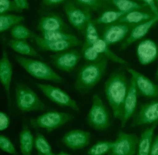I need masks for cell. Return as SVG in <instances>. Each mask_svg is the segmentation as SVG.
Wrapping results in <instances>:
<instances>
[{
  "label": "cell",
  "instance_id": "obj_3",
  "mask_svg": "<svg viewBox=\"0 0 158 155\" xmlns=\"http://www.w3.org/2000/svg\"><path fill=\"white\" fill-rule=\"evenodd\" d=\"M17 62L29 74L39 79L61 83L62 78L48 65L42 61L17 56Z\"/></svg>",
  "mask_w": 158,
  "mask_h": 155
},
{
  "label": "cell",
  "instance_id": "obj_8",
  "mask_svg": "<svg viewBox=\"0 0 158 155\" xmlns=\"http://www.w3.org/2000/svg\"><path fill=\"white\" fill-rule=\"evenodd\" d=\"M37 86L49 99L62 106L69 107L78 111L79 107L76 102L60 88L50 84L37 83Z\"/></svg>",
  "mask_w": 158,
  "mask_h": 155
},
{
  "label": "cell",
  "instance_id": "obj_5",
  "mask_svg": "<svg viewBox=\"0 0 158 155\" xmlns=\"http://www.w3.org/2000/svg\"><path fill=\"white\" fill-rule=\"evenodd\" d=\"M16 101L18 107L24 111L43 110L45 104L30 88L21 84L16 88Z\"/></svg>",
  "mask_w": 158,
  "mask_h": 155
},
{
  "label": "cell",
  "instance_id": "obj_39",
  "mask_svg": "<svg viewBox=\"0 0 158 155\" xmlns=\"http://www.w3.org/2000/svg\"><path fill=\"white\" fill-rule=\"evenodd\" d=\"M142 0L148 6L155 16H158V8L156 4V0Z\"/></svg>",
  "mask_w": 158,
  "mask_h": 155
},
{
  "label": "cell",
  "instance_id": "obj_22",
  "mask_svg": "<svg viewBox=\"0 0 158 155\" xmlns=\"http://www.w3.org/2000/svg\"><path fill=\"white\" fill-rule=\"evenodd\" d=\"M8 44L15 51L19 54L40 58V55L26 40L11 39L8 42Z\"/></svg>",
  "mask_w": 158,
  "mask_h": 155
},
{
  "label": "cell",
  "instance_id": "obj_41",
  "mask_svg": "<svg viewBox=\"0 0 158 155\" xmlns=\"http://www.w3.org/2000/svg\"><path fill=\"white\" fill-rule=\"evenodd\" d=\"M16 5L21 10L27 9L29 7L27 0H13Z\"/></svg>",
  "mask_w": 158,
  "mask_h": 155
},
{
  "label": "cell",
  "instance_id": "obj_21",
  "mask_svg": "<svg viewBox=\"0 0 158 155\" xmlns=\"http://www.w3.org/2000/svg\"><path fill=\"white\" fill-rule=\"evenodd\" d=\"M158 124V121L153 123L141 134L137 149L138 155H149L152 142L154 131Z\"/></svg>",
  "mask_w": 158,
  "mask_h": 155
},
{
  "label": "cell",
  "instance_id": "obj_20",
  "mask_svg": "<svg viewBox=\"0 0 158 155\" xmlns=\"http://www.w3.org/2000/svg\"><path fill=\"white\" fill-rule=\"evenodd\" d=\"M12 74V65L7 53L3 50L0 61V80L4 86L10 102V88Z\"/></svg>",
  "mask_w": 158,
  "mask_h": 155
},
{
  "label": "cell",
  "instance_id": "obj_1",
  "mask_svg": "<svg viewBox=\"0 0 158 155\" xmlns=\"http://www.w3.org/2000/svg\"><path fill=\"white\" fill-rule=\"evenodd\" d=\"M123 73H113L106 82L104 90L106 96L114 117L121 120L123 105L129 84Z\"/></svg>",
  "mask_w": 158,
  "mask_h": 155
},
{
  "label": "cell",
  "instance_id": "obj_33",
  "mask_svg": "<svg viewBox=\"0 0 158 155\" xmlns=\"http://www.w3.org/2000/svg\"><path fill=\"white\" fill-rule=\"evenodd\" d=\"M110 0L118 11L125 13L141 8L140 5L131 0Z\"/></svg>",
  "mask_w": 158,
  "mask_h": 155
},
{
  "label": "cell",
  "instance_id": "obj_44",
  "mask_svg": "<svg viewBox=\"0 0 158 155\" xmlns=\"http://www.w3.org/2000/svg\"><path fill=\"white\" fill-rule=\"evenodd\" d=\"M156 79H158V65L156 73Z\"/></svg>",
  "mask_w": 158,
  "mask_h": 155
},
{
  "label": "cell",
  "instance_id": "obj_18",
  "mask_svg": "<svg viewBox=\"0 0 158 155\" xmlns=\"http://www.w3.org/2000/svg\"><path fill=\"white\" fill-rule=\"evenodd\" d=\"M158 21V16H155L148 20L135 25L131 31L128 37L121 44V49H126L133 43L144 37Z\"/></svg>",
  "mask_w": 158,
  "mask_h": 155
},
{
  "label": "cell",
  "instance_id": "obj_17",
  "mask_svg": "<svg viewBox=\"0 0 158 155\" xmlns=\"http://www.w3.org/2000/svg\"><path fill=\"white\" fill-rule=\"evenodd\" d=\"M90 134L88 131L76 129L66 133L62 141L64 144L72 149L83 148L89 143Z\"/></svg>",
  "mask_w": 158,
  "mask_h": 155
},
{
  "label": "cell",
  "instance_id": "obj_37",
  "mask_svg": "<svg viewBox=\"0 0 158 155\" xmlns=\"http://www.w3.org/2000/svg\"><path fill=\"white\" fill-rule=\"evenodd\" d=\"M80 4L88 8L96 11L102 7L103 5L102 0H76Z\"/></svg>",
  "mask_w": 158,
  "mask_h": 155
},
{
  "label": "cell",
  "instance_id": "obj_38",
  "mask_svg": "<svg viewBox=\"0 0 158 155\" xmlns=\"http://www.w3.org/2000/svg\"><path fill=\"white\" fill-rule=\"evenodd\" d=\"M10 119L8 116L3 112H0V130L6 129L10 123Z\"/></svg>",
  "mask_w": 158,
  "mask_h": 155
},
{
  "label": "cell",
  "instance_id": "obj_34",
  "mask_svg": "<svg viewBox=\"0 0 158 155\" xmlns=\"http://www.w3.org/2000/svg\"><path fill=\"white\" fill-rule=\"evenodd\" d=\"M82 54L86 60L93 62L98 61L104 56L99 54L93 45L84 43L81 50Z\"/></svg>",
  "mask_w": 158,
  "mask_h": 155
},
{
  "label": "cell",
  "instance_id": "obj_14",
  "mask_svg": "<svg viewBox=\"0 0 158 155\" xmlns=\"http://www.w3.org/2000/svg\"><path fill=\"white\" fill-rule=\"evenodd\" d=\"M138 95L135 81L131 77L124 101L122 116L120 120L121 127H125L127 121L134 114L137 107Z\"/></svg>",
  "mask_w": 158,
  "mask_h": 155
},
{
  "label": "cell",
  "instance_id": "obj_27",
  "mask_svg": "<svg viewBox=\"0 0 158 155\" xmlns=\"http://www.w3.org/2000/svg\"><path fill=\"white\" fill-rule=\"evenodd\" d=\"M22 16L13 14H0V32H3L14 25H16L24 19Z\"/></svg>",
  "mask_w": 158,
  "mask_h": 155
},
{
  "label": "cell",
  "instance_id": "obj_36",
  "mask_svg": "<svg viewBox=\"0 0 158 155\" xmlns=\"http://www.w3.org/2000/svg\"><path fill=\"white\" fill-rule=\"evenodd\" d=\"M0 147L5 152L13 154L17 153L10 139L2 135L0 136Z\"/></svg>",
  "mask_w": 158,
  "mask_h": 155
},
{
  "label": "cell",
  "instance_id": "obj_25",
  "mask_svg": "<svg viewBox=\"0 0 158 155\" xmlns=\"http://www.w3.org/2000/svg\"><path fill=\"white\" fill-rule=\"evenodd\" d=\"M19 140L22 154L31 155L33 145L34 139L30 131L26 126H24L20 133Z\"/></svg>",
  "mask_w": 158,
  "mask_h": 155
},
{
  "label": "cell",
  "instance_id": "obj_24",
  "mask_svg": "<svg viewBox=\"0 0 158 155\" xmlns=\"http://www.w3.org/2000/svg\"><path fill=\"white\" fill-rule=\"evenodd\" d=\"M134 10L129 12L122 16L118 21L134 26L148 20L154 17L149 13Z\"/></svg>",
  "mask_w": 158,
  "mask_h": 155
},
{
  "label": "cell",
  "instance_id": "obj_28",
  "mask_svg": "<svg viewBox=\"0 0 158 155\" xmlns=\"http://www.w3.org/2000/svg\"><path fill=\"white\" fill-rule=\"evenodd\" d=\"M42 38L49 41L75 40L78 39L75 35L61 31L42 32Z\"/></svg>",
  "mask_w": 158,
  "mask_h": 155
},
{
  "label": "cell",
  "instance_id": "obj_6",
  "mask_svg": "<svg viewBox=\"0 0 158 155\" xmlns=\"http://www.w3.org/2000/svg\"><path fill=\"white\" fill-rule=\"evenodd\" d=\"M73 116L70 114L55 111L47 112L36 118L31 119L30 123L34 127L45 129L48 132L72 120Z\"/></svg>",
  "mask_w": 158,
  "mask_h": 155
},
{
  "label": "cell",
  "instance_id": "obj_12",
  "mask_svg": "<svg viewBox=\"0 0 158 155\" xmlns=\"http://www.w3.org/2000/svg\"><path fill=\"white\" fill-rule=\"evenodd\" d=\"M158 121V100L142 105L134 117L132 127L153 123Z\"/></svg>",
  "mask_w": 158,
  "mask_h": 155
},
{
  "label": "cell",
  "instance_id": "obj_42",
  "mask_svg": "<svg viewBox=\"0 0 158 155\" xmlns=\"http://www.w3.org/2000/svg\"><path fill=\"white\" fill-rule=\"evenodd\" d=\"M65 0H43V3L47 6H51L60 4Z\"/></svg>",
  "mask_w": 158,
  "mask_h": 155
},
{
  "label": "cell",
  "instance_id": "obj_11",
  "mask_svg": "<svg viewBox=\"0 0 158 155\" xmlns=\"http://www.w3.org/2000/svg\"><path fill=\"white\" fill-rule=\"evenodd\" d=\"M134 26L117 21L105 27L101 37L109 46L115 44L123 40Z\"/></svg>",
  "mask_w": 158,
  "mask_h": 155
},
{
  "label": "cell",
  "instance_id": "obj_15",
  "mask_svg": "<svg viewBox=\"0 0 158 155\" xmlns=\"http://www.w3.org/2000/svg\"><path fill=\"white\" fill-rule=\"evenodd\" d=\"M138 60L143 65L149 64L158 57V48L153 40L147 39L141 41L136 47Z\"/></svg>",
  "mask_w": 158,
  "mask_h": 155
},
{
  "label": "cell",
  "instance_id": "obj_4",
  "mask_svg": "<svg viewBox=\"0 0 158 155\" xmlns=\"http://www.w3.org/2000/svg\"><path fill=\"white\" fill-rule=\"evenodd\" d=\"M87 120L89 125L97 130H105L110 126L108 112L101 99L97 94H94L93 97L92 105Z\"/></svg>",
  "mask_w": 158,
  "mask_h": 155
},
{
  "label": "cell",
  "instance_id": "obj_31",
  "mask_svg": "<svg viewBox=\"0 0 158 155\" xmlns=\"http://www.w3.org/2000/svg\"><path fill=\"white\" fill-rule=\"evenodd\" d=\"M35 145L38 154L41 155H55L51 147L44 136L42 134H36L35 141Z\"/></svg>",
  "mask_w": 158,
  "mask_h": 155
},
{
  "label": "cell",
  "instance_id": "obj_2",
  "mask_svg": "<svg viewBox=\"0 0 158 155\" xmlns=\"http://www.w3.org/2000/svg\"><path fill=\"white\" fill-rule=\"evenodd\" d=\"M107 59L103 57L98 61L83 66L77 75L76 89L80 92H86L97 84L105 72Z\"/></svg>",
  "mask_w": 158,
  "mask_h": 155
},
{
  "label": "cell",
  "instance_id": "obj_40",
  "mask_svg": "<svg viewBox=\"0 0 158 155\" xmlns=\"http://www.w3.org/2000/svg\"><path fill=\"white\" fill-rule=\"evenodd\" d=\"M149 155H158V134L152 141Z\"/></svg>",
  "mask_w": 158,
  "mask_h": 155
},
{
  "label": "cell",
  "instance_id": "obj_10",
  "mask_svg": "<svg viewBox=\"0 0 158 155\" xmlns=\"http://www.w3.org/2000/svg\"><path fill=\"white\" fill-rule=\"evenodd\" d=\"M52 64L62 71L69 72L72 71L81 58V55L76 50L58 52L50 56Z\"/></svg>",
  "mask_w": 158,
  "mask_h": 155
},
{
  "label": "cell",
  "instance_id": "obj_23",
  "mask_svg": "<svg viewBox=\"0 0 158 155\" xmlns=\"http://www.w3.org/2000/svg\"><path fill=\"white\" fill-rule=\"evenodd\" d=\"M92 45L99 54L107 59L121 64L126 63L125 60L118 56L110 50L109 45L102 37H100Z\"/></svg>",
  "mask_w": 158,
  "mask_h": 155
},
{
  "label": "cell",
  "instance_id": "obj_29",
  "mask_svg": "<svg viewBox=\"0 0 158 155\" xmlns=\"http://www.w3.org/2000/svg\"><path fill=\"white\" fill-rule=\"evenodd\" d=\"M114 141H100L97 142L87 151L89 155H103L108 153L112 149Z\"/></svg>",
  "mask_w": 158,
  "mask_h": 155
},
{
  "label": "cell",
  "instance_id": "obj_16",
  "mask_svg": "<svg viewBox=\"0 0 158 155\" xmlns=\"http://www.w3.org/2000/svg\"><path fill=\"white\" fill-rule=\"evenodd\" d=\"M37 46L41 50L54 52L66 50L71 47L81 45V41L78 39L59 41H49L38 35L34 38Z\"/></svg>",
  "mask_w": 158,
  "mask_h": 155
},
{
  "label": "cell",
  "instance_id": "obj_32",
  "mask_svg": "<svg viewBox=\"0 0 158 155\" xmlns=\"http://www.w3.org/2000/svg\"><path fill=\"white\" fill-rule=\"evenodd\" d=\"M85 33L84 42L90 45H92L100 37L91 18L87 21L85 28Z\"/></svg>",
  "mask_w": 158,
  "mask_h": 155
},
{
  "label": "cell",
  "instance_id": "obj_13",
  "mask_svg": "<svg viewBox=\"0 0 158 155\" xmlns=\"http://www.w3.org/2000/svg\"><path fill=\"white\" fill-rule=\"evenodd\" d=\"M64 9L70 24L79 31L85 29L88 21L91 18L87 11H83L77 7L71 1L65 4Z\"/></svg>",
  "mask_w": 158,
  "mask_h": 155
},
{
  "label": "cell",
  "instance_id": "obj_30",
  "mask_svg": "<svg viewBox=\"0 0 158 155\" xmlns=\"http://www.w3.org/2000/svg\"><path fill=\"white\" fill-rule=\"evenodd\" d=\"M10 33L14 39L18 40H26L30 38H34L37 35L26 27L20 24L15 25L11 29Z\"/></svg>",
  "mask_w": 158,
  "mask_h": 155
},
{
  "label": "cell",
  "instance_id": "obj_19",
  "mask_svg": "<svg viewBox=\"0 0 158 155\" xmlns=\"http://www.w3.org/2000/svg\"><path fill=\"white\" fill-rule=\"evenodd\" d=\"M68 27L58 15L50 14L42 17L39 21L37 29L42 32L61 31L65 32Z\"/></svg>",
  "mask_w": 158,
  "mask_h": 155
},
{
  "label": "cell",
  "instance_id": "obj_9",
  "mask_svg": "<svg viewBox=\"0 0 158 155\" xmlns=\"http://www.w3.org/2000/svg\"><path fill=\"white\" fill-rule=\"evenodd\" d=\"M127 71L135 81L138 95L151 98L158 97V84L133 69L128 68Z\"/></svg>",
  "mask_w": 158,
  "mask_h": 155
},
{
  "label": "cell",
  "instance_id": "obj_43",
  "mask_svg": "<svg viewBox=\"0 0 158 155\" xmlns=\"http://www.w3.org/2000/svg\"><path fill=\"white\" fill-rule=\"evenodd\" d=\"M57 155H69L70 154L65 152L61 151L57 153Z\"/></svg>",
  "mask_w": 158,
  "mask_h": 155
},
{
  "label": "cell",
  "instance_id": "obj_35",
  "mask_svg": "<svg viewBox=\"0 0 158 155\" xmlns=\"http://www.w3.org/2000/svg\"><path fill=\"white\" fill-rule=\"evenodd\" d=\"M12 11L21 12L22 11L17 7L13 0H0V14Z\"/></svg>",
  "mask_w": 158,
  "mask_h": 155
},
{
  "label": "cell",
  "instance_id": "obj_47",
  "mask_svg": "<svg viewBox=\"0 0 158 155\" xmlns=\"http://www.w3.org/2000/svg\"></svg>",
  "mask_w": 158,
  "mask_h": 155
},
{
  "label": "cell",
  "instance_id": "obj_45",
  "mask_svg": "<svg viewBox=\"0 0 158 155\" xmlns=\"http://www.w3.org/2000/svg\"><path fill=\"white\" fill-rule=\"evenodd\" d=\"M156 1L157 2V3L158 5V0H156Z\"/></svg>",
  "mask_w": 158,
  "mask_h": 155
},
{
  "label": "cell",
  "instance_id": "obj_26",
  "mask_svg": "<svg viewBox=\"0 0 158 155\" xmlns=\"http://www.w3.org/2000/svg\"><path fill=\"white\" fill-rule=\"evenodd\" d=\"M125 14L118 10L106 11L96 19V22L98 24L109 25L118 21Z\"/></svg>",
  "mask_w": 158,
  "mask_h": 155
},
{
  "label": "cell",
  "instance_id": "obj_7",
  "mask_svg": "<svg viewBox=\"0 0 158 155\" xmlns=\"http://www.w3.org/2000/svg\"><path fill=\"white\" fill-rule=\"evenodd\" d=\"M139 139L135 134L119 131L116 140L108 154L111 155H134L137 151Z\"/></svg>",
  "mask_w": 158,
  "mask_h": 155
},
{
  "label": "cell",
  "instance_id": "obj_46",
  "mask_svg": "<svg viewBox=\"0 0 158 155\" xmlns=\"http://www.w3.org/2000/svg\"><path fill=\"white\" fill-rule=\"evenodd\" d=\"M104 0V1H108V0Z\"/></svg>",
  "mask_w": 158,
  "mask_h": 155
}]
</instances>
